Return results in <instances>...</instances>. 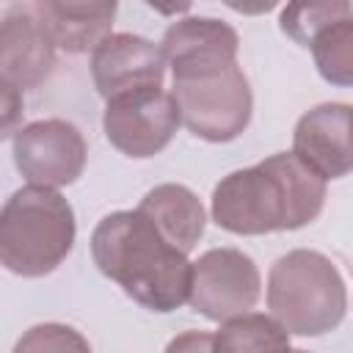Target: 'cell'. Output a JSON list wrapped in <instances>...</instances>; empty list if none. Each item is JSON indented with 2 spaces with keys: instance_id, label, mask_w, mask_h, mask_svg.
Wrapping results in <instances>:
<instances>
[{
  "instance_id": "19",
  "label": "cell",
  "mask_w": 353,
  "mask_h": 353,
  "mask_svg": "<svg viewBox=\"0 0 353 353\" xmlns=\"http://www.w3.org/2000/svg\"><path fill=\"white\" fill-rule=\"evenodd\" d=\"M163 353H215V334L207 331H182L176 334Z\"/></svg>"
},
{
  "instance_id": "3",
  "label": "cell",
  "mask_w": 353,
  "mask_h": 353,
  "mask_svg": "<svg viewBox=\"0 0 353 353\" xmlns=\"http://www.w3.org/2000/svg\"><path fill=\"white\" fill-rule=\"evenodd\" d=\"M74 210L52 188L25 185L0 215V262L22 279L52 273L74 248Z\"/></svg>"
},
{
  "instance_id": "20",
  "label": "cell",
  "mask_w": 353,
  "mask_h": 353,
  "mask_svg": "<svg viewBox=\"0 0 353 353\" xmlns=\"http://www.w3.org/2000/svg\"><path fill=\"white\" fill-rule=\"evenodd\" d=\"M3 110H6V119H3V135L8 138L14 132V119L22 113V91L11 88V85H3ZM17 135V132H14Z\"/></svg>"
},
{
  "instance_id": "16",
  "label": "cell",
  "mask_w": 353,
  "mask_h": 353,
  "mask_svg": "<svg viewBox=\"0 0 353 353\" xmlns=\"http://www.w3.org/2000/svg\"><path fill=\"white\" fill-rule=\"evenodd\" d=\"M317 74L336 85L353 88V17H342L323 28L309 44Z\"/></svg>"
},
{
  "instance_id": "2",
  "label": "cell",
  "mask_w": 353,
  "mask_h": 353,
  "mask_svg": "<svg viewBox=\"0 0 353 353\" xmlns=\"http://www.w3.org/2000/svg\"><path fill=\"white\" fill-rule=\"evenodd\" d=\"M91 256L102 276L149 312L168 314L190 298L193 262L138 207L110 212L97 223Z\"/></svg>"
},
{
  "instance_id": "17",
  "label": "cell",
  "mask_w": 353,
  "mask_h": 353,
  "mask_svg": "<svg viewBox=\"0 0 353 353\" xmlns=\"http://www.w3.org/2000/svg\"><path fill=\"white\" fill-rule=\"evenodd\" d=\"M342 17H353L350 3H292V6L281 8L279 28L295 44L309 47L323 28H328L331 22H336Z\"/></svg>"
},
{
  "instance_id": "18",
  "label": "cell",
  "mask_w": 353,
  "mask_h": 353,
  "mask_svg": "<svg viewBox=\"0 0 353 353\" xmlns=\"http://www.w3.org/2000/svg\"><path fill=\"white\" fill-rule=\"evenodd\" d=\"M11 353H91L88 339L63 323L30 325L14 345Z\"/></svg>"
},
{
  "instance_id": "11",
  "label": "cell",
  "mask_w": 353,
  "mask_h": 353,
  "mask_svg": "<svg viewBox=\"0 0 353 353\" xmlns=\"http://www.w3.org/2000/svg\"><path fill=\"white\" fill-rule=\"evenodd\" d=\"M55 50L30 6H14L0 25V83L17 91L39 88L55 69Z\"/></svg>"
},
{
  "instance_id": "5",
  "label": "cell",
  "mask_w": 353,
  "mask_h": 353,
  "mask_svg": "<svg viewBox=\"0 0 353 353\" xmlns=\"http://www.w3.org/2000/svg\"><path fill=\"white\" fill-rule=\"evenodd\" d=\"M174 99L190 135L229 143L245 132L254 110L248 77L237 61H218L174 74Z\"/></svg>"
},
{
  "instance_id": "1",
  "label": "cell",
  "mask_w": 353,
  "mask_h": 353,
  "mask_svg": "<svg viewBox=\"0 0 353 353\" xmlns=\"http://www.w3.org/2000/svg\"><path fill=\"white\" fill-rule=\"evenodd\" d=\"M325 204V179L292 152H276L248 168L226 174L212 190V221L232 234L254 237L295 232L312 223Z\"/></svg>"
},
{
  "instance_id": "8",
  "label": "cell",
  "mask_w": 353,
  "mask_h": 353,
  "mask_svg": "<svg viewBox=\"0 0 353 353\" xmlns=\"http://www.w3.org/2000/svg\"><path fill=\"white\" fill-rule=\"evenodd\" d=\"M88 146L83 132L66 119H41L14 135V165L39 188H63L80 179Z\"/></svg>"
},
{
  "instance_id": "14",
  "label": "cell",
  "mask_w": 353,
  "mask_h": 353,
  "mask_svg": "<svg viewBox=\"0 0 353 353\" xmlns=\"http://www.w3.org/2000/svg\"><path fill=\"white\" fill-rule=\"evenodd\" d=\"M138 210L143 215H149L154 221V226L160 229V234L182 254H190L196 248V243L201 240L204 226H207V212H204V204L199 201V196L190 188L176 185V182L152 188L141 199Z\"/></svg>"
},
{
  "instance_id": "4",
  "label": "cell",
  "mask_w": 353,
  "mask_h": 353,
  "mask_svg": "<svg viewBox=\"0 0 353 353\" xmlns=\"http://www.w3.org/2000/svg\"><path fill=\"white\" fill-rule=\"evenodd\" d=\"M268 309L295 336H323L347 312V287L339 268L320 251L295 248L268 273Z\"/></svg>"
},
{
  "instance_id": "12",
  "label": "cell",
  "mask_w": 353,
  "mask_h": 353,
  "mask_svg": "<svg viewBox=\"0 0 353 353\" xmlns=\"http://www.w3.org/2000/svg\"><path fill=\"white\" fill-rule=\"evenodd\" d=\"M171 72L207 66L215 61H237V30L215 17H185L165 28L160 41Z\"/></svg>"
},
{
  "instance_id": "15",
  "label": "cell",
  "mask_w": 353,
  "mask_h": 353,
  "mask_svg": "<svg viewBox=\"0 0 353 353\" xmlns=\"http://www.w3.org/2000/svg\"><path fill=\"white\" fill-rule=\"evenodd\" d=\"M215 353H292L290 331L273 314L248 312L221 323Z\"/></svg>"
},
{
  "instance_id": "7",
  "label": "cell",
  "mask_w": 353,
  "mask_h": 353,
  "mask_svg": "<svg viewBox=\"0 0 353 353\" xmlns=\"http://www.w3.org/2000/svg\"><path fill=\"white\" fill-rule=\"evenodd\" d=\"M259 292V268L240 248H210L193 262L188 303L212 323L248 314L256 306Z\"/></svg>"
},
{
  "instance_id": "9",
  "label": "cell",
  "mask_w": 353,
  "mask_h": 353,
  "mask_svg": "<svg viewBox=\"0 0 353 353\" xmlns=\"http://www.w3.org/2000/svg\"><path fill=\"white\" fill-rule=\"evenodd\" d=\"M292 154L320 179L353 171V105L323 102L306 110L292 132Z\"/></svg>"
},
{
  "instance_id": "10",
  "label": "cell",
  "mask_w": 353,
  "mask_h": 353,
  "mask_svg": "<svg viewBox=\"0 0 353 353\" xmlns=\"http://www.w3.org/2000/svg\"><path fill=\"white\" fill-rule=\"evenodd\" d=\"M91 77L97 94L108 102L127 91L163 85L165 52L160 44L135 33H110L91 52Z\"/></svg>"
},
{
  "instance_id": "13",
  "label": "cell",
  "mask_w": 353,
  "mask_h": 353,
  "mask_svg": "<svg viewBox=\"0 0 353 353\" xmlns=\"http://www.w3.org/2000/svg\"><path fill=\"white\" fill-rule=\"evenodd\" d=\"M36 19L44 25L50 33L52 44L63 52L80 55V52H94L113 28L116 3H58V0H44V3H28Z\"/></svg>"
},
{
  "instance_id": "21",
  "label": "cell",
  "mask_w": 353,
  "mask_h": 353,
  "mask_svg": "<svg viewBox=\"0 0 353 353\" xmlns=\"http://www.w3.org/2000/svg\"><path fill=\"white\" fill-rule=\"evenodd\" d=\"M292 353H309V350H292Z\"/></svg>"
},
{
  "instance_id": "6",
  "label": "cell",
  "mask_w": 353,
  "mask_h": 353,
  "mask_svg": "<svg viewBox=\"0 0 353 353\" xmlns=\"http://www.w3.org/2000/svg\"><path fill=\"white\" fill-rule=\"evenodd\" d=\"M182 127V113L171 91L163 85L127 91L105 102L102 130L110 146L121 154L146 160L160 154L176 130Z\"/></svg>"
}]
</instances>
